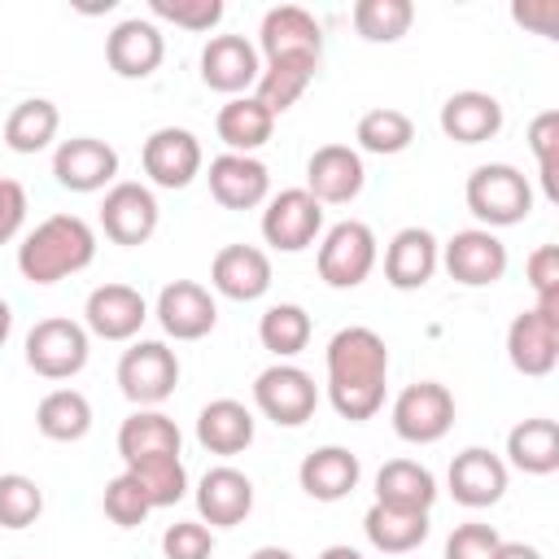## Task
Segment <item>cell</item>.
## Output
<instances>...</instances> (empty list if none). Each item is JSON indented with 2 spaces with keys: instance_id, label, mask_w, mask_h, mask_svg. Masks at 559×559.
I'll return each mask as SVG.
<instances>
[{
  "instance_id": "49",
  "label": "cell",
  "mask_w": 559,
  "mask_h": 559,
  "mask_svg": "<svg viewBox=\"0 0 559 559\" xmlns=\"http://www.w3.org/2000/svg\"><path fill=\"white\" fill-rule=\"evenodd\" d=\"M493 559H542V550L537 546H524V542H502Z\"/></svg>"
},
{
  "instance_id": "4",
  "label": "cell",
  "mask_w": 559,
  "mask_h": 559,
  "mask_svg": "<svg viewBox=\"0 0 559 559\" xmlns=\"http://www.w3.org/2000/svg\"><path fill=\"white\" fill-rule=\"evenodd\" d=\"M175 384H179V358L166 341H135L131 349H122L118 389L127 402H135L140 411H153L175 393Z\"/></svg>"
},
{
  "instance_id": "41",
  "label": "cell",
  "mask_w": 559,
  "mask_h": 559,
  "mask_svg": "<svg viewBox=\"0 0 559 559\" xmlns=\"http://www.w3.org/2000/svg\"><path fill=\"white\" fill-rule=\"evenodd\" d=\"M528 144H533V153H537L546 197L559 201V183H555V175H559V114H555V109H546V114H537V118L528 122Z\"/></svg>"
},
{
  "instance_id": "10",
  "label": "cell",
  "mask_w": 559,
  "mask_h": 559,
  "mask_svg": "<svg viewBox=\"0 0 559 559\" xmlns=\"http://www.w3.org/2000/svg\"><path fill=\"white\" fill-rule=\"evenodd\" d=\"M323 231V205L306 188H284L262 210V236L280 253H301Z\"/></svg>"
},
{
  "instance_id": "2",
  "label": "cell",
  "mask_w": 559,
  "mask_h": 559,
  "mask_svg": "<svg viewBox=\"0 0 559 559\" xmlns=\"http://www.w3.org/2000/svg\"><path fill=\"white\" fill-rule=\"evenodd\" d=\"M96 258V231L79 214H52L17 245V271L31 284H57L66 275H79Z\"/></svg>"
},
{
  "instance_id": "35",
  "label": "cell",
  "mask_w": 559,
  "mask_h": 559,
  "mask_svg": "<svg viewBox=\"0 0 559 559\" xmlns=\"http://www.w3.org/2000/svg\"><path fill=\"white\" fill-rule=\"evenodd\" d=\"M35 428L48 441H79L92 428V402L79 389H52L35 406Z\"/></svg>"
},
{
  "instance_id": "3",
  "label": "cell",
  "mask_w": 559,
  "mask_h": 559,
  "mask_svg": "<svg viewBox=\"0 0 559 559\" xmlns=\"http://www.w3.org/2000/svg\"><path fill=\"white\" fill-rule=\"evenodd\" d=\"M463 197H467V210L485 223V231H493V227H515V223H524L528 210H533V188H528V179H524L515 166H507V162L476 166V170L467 175Z\"/></svg>"
},
{
  "instance_id": "20",
  "label": "cell",
  "mask_w": 559,
  "mask_h": 559,
  "mask_svg": "<svg viewBox=\"0 0 559 559\" xmlns=\"http://www.w3.org/2000/svg\"><path fill=\"white\" fill-rule=\"evenodd\" d=\"M262 74V57L245 35H210L201 48V83L227 96H240Z\"/></svg>"
},
{
  "instance_id": "8",
  "label": "cell",
  "mask_w": 559,
  "mask_h": 559,
  "mask_svg": "<svg viewBox=\"0 0 559 559\" xmlns=\"http://www.w3.org/2000/svg\"><path fill=\"white\" fill-rule=\"evenodd\" d=\"M454 424V393L437 380H419L406 384L393 397V432L411 445H432L450 432Z\"/></svg>"
},
{
  "instance_id": "21",
  "label": "cell",
  "mask_w": 559,
  "mask_h": 559,
  "mask_svg": "<svg viewBox=\"0 0 559 559\" xmlns=\"http://www.w3.org/2000/svg\"><path fill=\"white\" fill-rule=\"evenodd\" d=\"M205 179H210V197L223 210H253L271 192V170L258 157H245V153H218L210 162Z\"/></svg>"
},
{
  "instance_id": "43",
  "label": "cell",
  "mask_w": 559,
  "mask_h": 559,
  "mask_svg": "<svg viewBox=\"0 0 559 559\" xmlns=\"http://www.w3.org/2000/svg\"><path fill=\"white\" fill-rule=\"evenodd\" d=\"M148 9L183 31H214L223 22V0H148Z\"/></svg>"
},
{
  "instance_id": "5",
  "label": "cell",
  "mask_w": 559,
  "mask_h": 559,
  "mask_svg": "<svg viewBox=\"0 0 559 559\" xmlns=\"http://www.w3.org/2000/svg\"><path fill=\"white\" fill-rule=\"evenodd\" d=\"M376 266V231L358 218L328 227L319 240V280L328 288H358Z\"/></svg>"
},
{
  "instance_id": "52",
  "label": "cell",
  "mask_w": 559,
  "mask_h": 559,
  "mask_svg": "<svg viewBox=\"0 0 559 559\" xmlns=\"http://www.w3.org/2000/svg\"><path fill=\"white\" fill-rule=\"evenodd\" d=\"M319 559H362V555H358L354 546H328V550H323Z\"/></svg>"
},
{
  "instance_id": "50",
  "label": "cell",
  "mask_w": 559,
  "mask_h": 559,
  "mask_svg": "<svg viewBox=\"0 0 559 559\" xmlns=\"http://www.w3.org/2000/svg\"><path fill=\"white\" fill-rule=\"evenodd\" d=\"M249 559H297L293 550H284V546H258Z\"/></svg>"
},
{
  "instance_id": "27",
  "label": "cell",
  "mask_w": 559,
  "mask_h": 559,
  "mask_svg": "<svg viewBox=\"0 0 559 559\" xmlns=\"http://www.w3.org/2000/svg\"><path fill=\"white\" fill-rule=\"evenodd\" d=\"M441 131L454 144H485V140H493L502 131V105H498V96L476 92V87L445 96V105H441Z\"/></svg>"
},
{
  "instance_id": "29",
  "label": "cell",
  "mask_w": 559,
  "mask_h": 559,
  "mask_svg": "<svg viewBox=\"0 0 559 559\" xmlns=\"http://www.w3.org/2000/svg\"><path fill=\"white\" fill-rule=\"evenodd\" d=\"M376 502L402 507V511H428L437 502V480L415 459H389L376 472Z\"/></svg>"
},
{
  "instance_id": "7",
  "label": "cell",
  "mask_w": 559,
  "mask_h": 559,
  "mask_svg": "<svg viewBox=\"0 0 559 559\" xmlns=\"http://www.w3.org/2000/svg\"><path fill=\"white\" fill-rule=\"evenodd\" d=\"M253 406L280 424V428H297L314 415L319 406V389L310 380V371L293 367V362H271L266 371H258L253 380Z\"/></svg>"
},
{
  "instance_id": "19",
  "label": "cell",
  "mask_w": 559,
  "mask_h": 559,
  "mask_svg": "<svg viewBox=\"0 0 559 559\" xmlns=\"http://www.w3.org/2000/svg\"><path fill=\"white\" fill-rule=\"evenodd\" d=\"M148 319V301L131 284H100L87 293L83 323L100 341H131Z\"/></svg>"
},
{
  "instance_id": "22",
  "label": "cell",
  "mask_w": 559,
  "mask_h": 559,
  "mask_svg": "<svg viewBox=\"0 0 559 559\" xmlns=\"http://www.w3.org/2000/svg\"><path fill=\"white\" fill-rule=\"evenodd\" d=\"M210 284L231 301H258L271 288V258L258 245H223L210 262Z\"/></svg>"
},
{
  "instance_id": "18",
  "label": "cell",
  "mask_w": 559,
  "mask_h": 559,
  "mask_svg": "<svg viewBox=\"0 0 559 559\" xmlns=\"http://www.w3.org/2000/svg\"><path fill=\"white\" fill-rule=\"evenodd\" d=\"M166 57V39L148 17H122L105 35V61L118 79H148Z\"/></svg>"
},
{
  "instance_id": "47",
  "label": "cell",
  "mask_w": 559,
  "mask_h": 559,
  "mask_svg": "<svg viewBox=\"0 0 559 559\" xmlns=\"http://www.w3.org/2000/svg\"><path fill=\"white\" fill-rule=\"evenodd\" d=\"M26 223V188L17 179H0V245H9Z\"/></svg>"
},
{
  "instance_id": "28",
  "label": "cell",
  "mask_w": 559,
  "mask_h": 559,
  "mask_svg": "<svg viewBox=\"0 0 559 559\" xmlns=\"http://www.w3.org/2000/svg\"><path fill=\"white\" fill-rule=\"evenodd\" d=\"M197 441L210 454H240L253 445V411L236 397H214L197 415Z\"/></svg>"
},
{
  "instance_id": "46",
  "label": "cell",
  "mask_w": 559,
  "mask_h": 559,
  "mask_svg": "<svg viewBox=\"0 0 559 559\" xmlns=\"http://www.w3.org/2000/svg\"><path fill=\"white\" fill-rule=\"evenodd\" d=\"M502 546L493 524H459L445 537V559H493Z\"/></svg>"
},
{
  "instance_id": "38",
  "label": "cell",
  "mask_w": 559,
  "mask_h": 559,
  "mask_svg": "<svg viewBox=\"0 0 559 559\" xmlns=\"http://www.w3.org/2000/svg\"><path fill=\"white\" fill-rule=\"evenodd\" d=\"M258 341L275 358H293L310 345V314L297 301H280L258 319Z\"/></svg>"
},
{
  "instance_id": "6",
  "label": "cell",
  "mask_w": 559,
  "mask_h": 559,
  "mask_svg": "<svg viewBox=\"0 0 559 559\" xmlns=\"http://www.w3.org/2000/svg\"><path fill=\"white\" fill-rule=\"evenodd\" d=\"M26 367L44 380H70L87 367V328L74 319H39L26 332Z\"/></svg>"
},
{
  "instance_id": "48",
  "label": "cell",
  "mask_w": 559,
  "mask_h": 559,
  "mask_svg": "<svg viewBox=\"0 0 559 559\" xmlns=\"http://www.w3.org/2000/svg\"><path fill=\"white\" fill-rule=\"evenodd\" d=\"M511 17L520 26H533L537 35H555L559 31V0H537V4H515Z\"/></svg>"
},
{
  "instance_id": "17",
  "label": "cell",
  "mask_w": 559,
  "mask_h": 559,
  "mask_svg": "<svg viewBox=\"0 0 559 559\" xmlns=\"http://www.w3.org/2000/svg\"><path fill=\"white\" fill-rule=\"evenodd\" d=\"M362 183H367V170H362L358 148L349 144H323L306 162V192L319 205H345L362 192Z\"/></svg>"
},
{
  "instance_id": "34",
  "label": "cell",
  "mask_w": 559,
  "mask_h": 559,
  "mask_svg": "<svg viewBox=\"0 0 559 559\" xmlns=\"http://www.w3.org/2000/svg\"><path fill=\"white\" fill-rule=\"evenodd\" d=\"M57 127H61L57 105L44 100V96H31V100H22V105L9 109V118H4V144L13 153H39V148H48L57 140Z\"/></svg>"
},
{
  "instance_id": "31",
  "label": "cell",
  "mask_w": 559,
  "mask_h": 559,
  "mask_svg": "<svg viewBox=\"0 0 559 559\" xmlns=\"http://www.w3.org/2000/svg\"><path fill=\"white\" fill-rule=\"evenodd\" d=\"M362 533L380 555H406L428 537V511H402V507L371 502L362 515Z\"/></svg>"
},
{
  "instance_id": "16",
  "label": "cell",
  "mask_w": 559,
  "mask_h": 559,
  "mask_svg": "<svg viewBox=\"0 0 559 559\" xmlns=\"http://www.w3.org/2000/svg\"><path fill=\"white\" fill-rule=\"evenodd\" d=\"M157 323L175 341H201V336L214 332L218 306H214V297H210L205 284H197V280H170L157 293Z\"/></svg>"
},
{
  "instance_id": "26",
  "label": "cell",
  "mask_w": 559,
  "mask_h": 559,
  "mask_svg": "<svg viewBox=\"0 0 559 559\" xmlns=\"http://www.w3.org/2000/svg\"><path fill=\"white\" fill-rule=\"evenodd\" d=\"M358 476H362L358 454H349L345 445H319L297 467V480L314 502H341L345 493L358 489Z\"/></svg>"
},
{
  "instance_id": "36",
  "label": "cell",
  "mask_w": 559,
  "mask_h": 559,
  "mask_svg": "<svg viewBox=\"0 0 559 559\" xmlns=\"http://www.w3.org/2000/svg\"><path fill=\"white\" fill-rule=\"evenodd\" d=\"M127 476H135V485L144 489V498L153 502V511L175 507L188 493V472L179 454H144L127 463Z\"/></svg>"
},
{
  "instance_id": "12",
  "label": "cell",
  "mask_w": 559,
  "mask_h": 559,
  "mask_svg": "<svg viewBox=\"0 0 559 559\" xmlns=\"http://www.w3.org/2000/svg\"><path fill=\"white\" fill-rule=\"evenodd\" d=\"M441 262H445L450 280H459L467 288H485V284H498L507 275V245L485 227H467V231H454L445 240Z\"/></svg>"
},
{
  "instance_id": "30",
  "label": "cell",
  "mask_w": 559,
  "mask_h": 559,
  "mask_svg": "<svg viewBox=\"0 0 559 559\" xmlns=\"http://www.w3.org/2000/svg\"><path fill=\"white\" fill-rule=\"evenodd\" d=\"M507 459L511 467L528 472V476H550L559 472V424L555 419H520L507 432Z\"/></svg>"
},
{
  "instance_id": "39",
  "label": "cell",
  "mask_w": 559,
  "mask_h": 559,
  "mask_svg": "<svg viewBox=\"0 0 559 559\" xmlns=\"http://www.w3.org/2000/svg\"><path fill=\"white\" fill-rule=\"evenodd\" d=\"M349 17H354V31L367 44H393V39H402L411 31L415 4L411 0H358Z\"/></svg>"
},
{
  "instance_id": "40",
  "label": "cell",
  "mask_w": 559,
  "mask_h": 559,
  "mask_svg": "<svg viewBox=\"0 0 559 559\" xmlns=\"http://www.w3.org/2000/svg\"><path fill=\"white\" fill-rule=\"evenodd\" d=\"M39 511H44V489L22 472H4L0 476V528H26L39 520Z\"/></svg>"
},
{
  "instance_id": "9",
  "label": "cell",
  "mask_w": 559,
  "mask_h": 559,
  "mask_svg": "<svg viewBox=\"0 0 559 559\" xmlns=\"http://www.w3.org/2000/svg\"><path fill=\"white\" fill-rule=\"evenodd\" d=\"M258 48H262L266 61H310V66H319L323 26L301 4H275V9H266L262 26H258Z\"/></svg>"
},
{
  "instance_id": "23",
  "label": "cell",
  "mask_w": 559,
  "mask_h": 559,
  "mask_svg": "<svg viewBox=\"0 0 559 559\" xmlns=\"http://www.w3.org/2000/svg\"><path fill=\"white\" fill-rule=\"evenodd\" d=\"M445 480H450L454 502H463V507H493L507 493V463L493 450H485V445H467L463 454H454Z\"/></svg>"
},
{
  "instance_id": "15",
  "label": "cell",
  "mask_w": 559,
  "mask_h": 559,
  "mask_svg": "<svg viewBox=\"0 0 559 559\" xmlns=\"http://www.w3.org/2000/svg\"><path fill=\"white\" fill-rule=\"evenodd\" d=\"M52 175L70 192H100L118 175V148L96 140V135L61 140L57 153H52Z\"/></svg>"
},
{
  "instance_id": "45",
  "label": "cell",
  "mask_w": 559,
  "mask_h": 559,
  "mask_svg": "<svg viewBox=\"0 0 559 559\" xmlns=\"http://www.w3.org/2000/svg\"><path fill=\"white\" fill-rule=\"evenodd\" d=\"M162 550H166V559H210L214 555V533L201 520H175L162 533Z\"/></svg>"
},
{
  "instance_id": "13",
  "label": "cell",
  "mask_w": 559,
  "mask_h": 559,
  "mask_svg": "<svg viewBox=\"0 0 559 559\" xmlns=\"http://www.w3.org/2000/svg\"><path fill=\"white\" fill-rule=\"evenodd\" d=\"M144 175L157 183V188H188L197 175H201V140L188 131V127H157L148 140H144Z\"/></svg>"
},
{
  "instance_id": "33",
  "label": "cell",
  "mask_w": 559,
  "mask_h": 559,
  "mask_svg": "<svg viewBox=\"0 0 559 559\" xmlns=\"http://www.w3.org/2000/svg\"><path fill=\"white\" fill-rule=\"evenodd\" d=\"M179 445H183L179 424L170 415H162V411H135L118 428V454H122V463L144 459V454H179Z\"/></svg>"
},
{
  "instance_id": "44",
  "label": "cell",
  "mask_w": 559,
  "mask_h": 559,
  "mask_svg": "<svg viewBox=\"0 0 559 559\" xmlns=\"http://www.w3.org/2000/svg\"><path fill=\"white\" fill-rule=\"evenodd\" d=\"M524 271H528V284L537 293V310L559 314V249L555 245L533 249L528 262H524Z\"/></svg>"
},
{
  "instance_id": "11",
  "label": "cell",
  "mask_w": 559,
  "mask_h": 559,
  "mask_svg": "<svg viewBox=\"0 0 559 559\" xmlns=\"http://www.w3.org/2000/svg\"><path fill=\"white\" fill-rule=\"evenodd\" d=\"M157 214H162V210H157L153 188L131 183V179L114 183V188L105 192V201H100V227H105V236H109L114 245H127V249L144 245V240L157 231Z\"/></svg>"
},
{
  "instance_id": "25",
  "label": "cell",
  "mask_w": 559,
  "mask_h": 559,
  "mask_svg": "<svg viewBox=\"0 0 559 559\" xmlns=\"http://www.w3.org/2000/svg\"><path fill=\"white\" fill-rule=\"evenodd\" d=\"M197 511L210 528H231L253 511V480L236 467H210L197 485Z\"/></svg>"
},
{
  "instance_id": "37",
  "label": "cell",
  "mask_w": 559,
  "mask_h": 559,
  "mask_svg": "<svg viewBox=\"0 0 559 559\" xmlns=\"http://www.w3.org/2000/svg\"><path fill=\"white\" fill-rule=\"evenodd\" d=\"M354 140H358V148H362V153H376V157H393V153L411 148V140H415V122H411L402 109H389V105H380V109H367V114L358 118V127H354Z\"/></svg>"
},
{
  "instance_id": "32",
  "label": "cell",
  "mask_w": 559,
  "mask_h": 559,
  "mask_svg": "<svg viewBox=\"0 0 559 559\" xmlns=\"http://www.w3.org/2000/svg\"><path fill=\"white\" fill-rule=\"evenodd\" d=\"M214 131H218V140L227 144V153H245V157H253V148H262V144L271 140L275 118H271L253 96H231V100L218 109Z\"/></svg>"
},
{
  "instance_id": "1",
  "label": "cell",
  "mask_w": 559,
  "mask_h": 559,
  "mask_svg": "<svg viewBox=\"0 0 559 559\" xmlns=\"http://www.w3.org/2000/svg\"><path fill=\"white\" fill-rule=\"evenodd\" d=\"M384 380H389V349L380 332L354 323L341 328L328 341V402L341 419L362 424L384 406Z\"/></svg>"
},
{
  "instance_id": "14",
  "label": "cell",
  "mask_w": 559,
  "mask_h": 559,
  "mask_svg": "<svg viewBox=\"0 0 559 559\" xmlns=\"http://www.w3.org/2000/svg\"><path fill=\"white\" fill-rule=\"evenodd\" d=\"M507 358L520 376H550L559 362V314L520 310L507 328Z\"/></svg>"
},
{
  "instance_id": "51",
  "label": "cell",
  "mask_w": 559,
  "mask_h": 559,
  "mask_svg": "<svg viewBox=\"0 0 559 559\" xmlns=\"http://www.w3.org/2000/svg\"><path fill=\"white\" fill-rule=\"evenodd\" d=\"M9 332H13V310H9V301L0 297V345L9 341Z\"/></svg>"
},
{
  "instance_id": "42",
  "label": "cell",
  "mask_w": 559,
  "mask_h": 559,
  "mask_svg": "<svg viewBox=\"0 0 559 559\" xmlns=\"http://www.w3.org/2000/svg\"><path fill=\"white\" fill-rule=\"evenodd\" d=\"M105 515L118 524V528H135V524H144V515L153 511V502L144 498V489L135 485V476H127V472H118L109 485H105Z\"/></svg>"
},
{
  "instance_id": "24",
  "label": "cell",
  "mask_w": 559,
  "mask_h": 559,
  "mask_svg": "<svg viewBox=\"0 0 559 559\" xmlns=\"http://www.w3.org/2000/svg\"><path fill=\"white\" fill-rule=\"evenodd\" d=\"M437 262H441L437 236L428 227H402L384 249V280L397 293H411V288H424L432 280Z\"/></svg>"
}]
</instances>
